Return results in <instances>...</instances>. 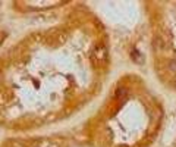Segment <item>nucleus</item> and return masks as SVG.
I'll list each match as a JSON object with an SVG mask.
<instances>
[{
    "label": "nucleus",
    "mask_w": 176,
    "mask_h": 147,
    "mask_svg": "<svg viewBox=\"0 0 176 147\" xmlns=\"http://www.w3.org/2000/svg\"><path fill=\"white\" fill-rule=\"evenodd\" d=\"M94 53H97V56H91L93 58V62L97 65H104L106 63V60H107V53H106V49L103 47V46H97L94 49Z\"/></svg>",
    "instance_id": "obj_1"
}]
</instances>
